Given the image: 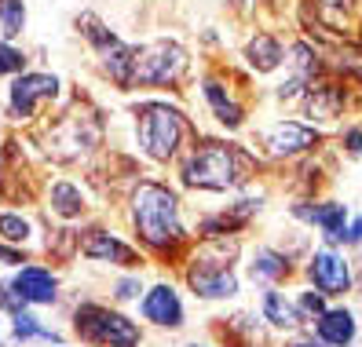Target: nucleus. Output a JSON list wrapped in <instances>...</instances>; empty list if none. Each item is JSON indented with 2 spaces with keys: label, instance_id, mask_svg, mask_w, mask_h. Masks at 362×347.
I'll list each match as a JSON object with an SVG mask.
<instances>
[{
  "label": "nucleus",
  "instance_id": "f257e3e1",
  "mask_svg": "<svg viewBox=\"0 0 362 347\" xmlns=\"http://www.w3.org/2000/svg\"><path fill=\"white\" fill-rule=\"evenodd\" d=\"M176 194L165 190L158 183H143L132 198V220H136V230L146 245L154 249H165L180 242V220H176Z\"/></svg>",
  "mask_w": 362,
  "mask_h": 347
},
{
  "label": "nucleus",
  "instance_id": "f03ea898",
  "mask_svg": "<svg viewBox=\"0 0 362 347\" xmlns=\"http://www.w3.org/2000/svg\"><path fill=\"white\" fill-rule=\"evenodd\" d=\"M245 172H249V158L242 150L223 143H202L183 168V183L205 187V190H227V187H238Z\"/></svg>",
  "mask_w": 362,
  "mask_h": 347
},
{
  "label": "nucleus",
  "instance_id": "7ed1b4c3",
  "mask_svg": "<svg viewBox=\"0 0 362 347\" xmlns=\"http://www.w3.org/2000/svg\"><path fill=\"white\" fill-rule=\"evenodd\" d=\"M183 136V117L165 102H146L139 110V143L154 161H168L180 146Z\"/></svg>",
  "mask_w": 362,
  "mask_h": 347
},
{
  "label": "nucleus",
  "instance_id": "20e7f679",
  "mask_svg": "<svg viewBox=\"0 0 362 347\" xmlns=\"http://www.w3.org/2000/svg\"><path fill=\"white\" fill-rule=\"evenodd\" d=\"M187 70V52L176 40H154V45L132 48V84H168Z\"/></svg>",
  "mask_w": 362,
  "mask_h": 347
},
{
  "label": "nucleus",
  "instance_id": "39448f33",
  "mask_svg": "<svg viewBox=\"0 0 362 347\" xmlns=\"http://www.w3.org/2000/svg\"><path fill=\"white\" fill-rule=\"evenodd\" d=\"M77 333L103 347H136L139 343V329L129 318H121L106 307H95V303L77 311Z\"/></svg>",
  "mask_w": 362,
  "mask_h": 347
},
{
  "label": "nucleus",
  "instance_id": "423d86ee",
  "mask_svg": "<svg viewBox=\"0 0 362 347\" xmlns=\"http://www.w3.org/2000/svg\"><path fill=\"white\" fill-rule=\"evenodd\" d=\"M59 95V81L52 73H23L11 84V114L15 117H33L40 99H55Z\"/></svg>",
  "mask_w": 362,
  "mask_h": 347
},
{
  "label": "nucleus",
  "instance_id": "0eeeda50",
  "mask_svg": "<svg viewBox=\"0 0 362 347\" xmlns=\"http://www.w3.org/2000/svg\"><path fill=\"white\" fill-rule=\"evenodd\" d=\"M95 143H99V124L92 117H77V114H66V121H62L48 139V146H55V154H59V146H70L66 158L84 154V150L95 146Z\"/></svg>",
  "mask_w": 362,
  "mask_h": 347
},
{
  "label": "nucleus",
  "instance_id": "6e6552de",
  "mask_svg": "<svg viewBox=\"0 0 362 347\" xmlns=\"http://www.w3.org/2000/svg\"><path fill=\"white\" fill-rule=\"evenodd\" d=\"M190 286H194L198 296H230L234 289H238V281H234V274L223 267V264H212V259H202V264L190 267Z\"/></svg>",
  "mask_w": 362,
  "mask_h": 347
},
{
  "label": "nucleus",
  "instance_id": "1a4fd4ad",
  "mask_svg": "<svg viewBox=\"0 0 362 347\" xmlns=\"http://www.w3.org/2000/svg\"><path fill=\"white\" fill-rule=\"evenodd\" d=\"M311 281L322 293H344L348 289V281H351V274H348V264L340 256H333V252H315V259H311Z\"/></svg>",
  "mask_w": 362,
  "mask_h": 347
},
{
  "label": "nucleus",
  "instance_id": "9d476101",
  "mask_svg": "<svg viewBox=\"0 0 362 347\" xmlns=\"http://www.w3.org/2000/svg\"><path fill=\"white\" fill-rule=\"evenodd\" d=\"M264 139H267V150H271V154H279V158H282V154H300V150H308V146L318 143V136L311 132V128L293 124V121L274 124Z\"/></svg>",
  "mask_w": 362,
  "mask_h": 347
},
{
  "label": "nucleus",
  "instance_id": "9b49d317",
  "mask_svg": "<svg viewBox=\"0 0 362 347\" xmlns=\"http://www.w3.org/2000/svg\"><path fill=\"white\" fill-rule=\"evenodd\" d=\"M304 110L315 121H337L340 110H344V88H337V84H311Z\"/></svg>",
  "mask_w": 362,
  "mask_h": 347
},
{
  "label": "nucleus",
  "instance_id": "f8f14e48",
  "mask_svg": "<svg viewBox=\"0 0 362 347\" xmlns=\"http://www.w3.org/2000/svg\"><path fill=\"white\" fill-rule=\"evenodd\" d=\"M143 314L158 322V325H180L183 322V307H180V296L168 289V286H158L146 293L143 300Z\"/></svg>",
  "mask_w": 362,
  "mask_h": 347
},
{
  "label": "nucleus",
  "instance_id": "ddd939ff",
  "mask_svg": "<svg viewBox=\"0 0 362 347\" xmlns=\"http://www.w3.org/2000/svg\"><path fill=\"white\" fill-rule=\"evenodd\" d=\"M11 289L23 300H30V303H52L55 300V278L48 271H40V267H26L23 274L15 278Z\"/></svg>",
  "mask_w": 362,
  "mask_h": 347
},
{
  "label": "nucleus",
  "instance_id": "4468645a",
  "mask_svg": "<svg viewBox=\"0 0 362 347\" xmlns=\"http://www.w3.org/2000/svg\"><path fill=\"white\" fill-rule=\"evenodd\" d=\"M84 256H92V259H110V264H124V267L136 264V252H132L129 245H121L117 237L103 234V230L88 234V242H84Z\"/></svg>",
  "mask_w": 362,
  "mask_h": 347
},
{
  "label": "nucleus",
  "instance_id": "2eb2a0df",
  "mask_svg": "<svg viewBox=\"0 0 362 347\" xmlns=\"http://www.w3.org/2000/svg\"><path fill=\"white\" fill-rule=\"evenodd\" d=\"M296 216H304V220L318 223V227L326 230L329 242H344V205H315V208L300 205V208H296Z\"/></svg>",
  "mask_w": 362,
  "mask_h": 347
},
{
  "label": "nucleus",
  "instance_id": "dca6fc26",
  "mask_svg": "<svg viewBox=\"0 0 362 347\" xmlns=\"http://www.w3.org/2000/svg\"><path fill=\"white\" fill-rule=\"evenodd\" d=\"M249 62H252V70L271 73V70L282 62V48H279V40L267 37V33L252 37V40H249Z\"/></svg>",
  "mask_w": 362,
  "mask_h": 347
},
{
  "label": "nucleus",
  "instance_id": "f3484780",
  "mask_svg": "<svg viewBox=\"0 0 362 347\" xmlns=\"http://www.w3.org/2000/svg\"><path fill=\"white\" fill-rule=\"evenodd\" d=\"M318 336L326 343H348L355 336V322L348 311H322V322H318Z\"/></svg>",
  "mask_w": 362,
  "mask_h": 347
},
{
  "label": "nucleus",
  "instance_id": "a211bd4d",
  "mask_svg": "<svg viewBox=\"0 0 362 347\" xmlns=\"http://www.w3.org/2000/svg\"><path fill=\"white\" fill-rule=\"evenodd\" d=\"M293 62H296V73H293V77L282 84V88H279V95H282V99L296 95V92H300L304 84L311 81V73H315V55H311V48H308V45H296V48H293Z\"/></svg>",
  "mask_w": 362,
  "mask_h": 347
},
{
  "label": "nucleus",
  "instance_id": "6ab92c4d",
  "mask_svg": "<svg viewBox=\"0 0 362 347\" xmlns=\"http://www.w3.org/2000/svg\"><path fill=\"white\" fill-rule=\"evenodd\" d=\"M205 99L212 102V110H216V117H220L227 128H238V124H242V106L234 102V99H227L216 81H205Z\"/></svg>",
  "mask_w": 362,
  "mask_h": 347
},
{
  "label": "nucleus",
  "instance_id": "aec40b11",
  "mask_svg": "<svg viewBox=\"0 0 362 347\" xmlns=\"http://www.w3.org/2000/svg\"><path fill=\"white\" fill-rule=\"evenodd\" d=\"M23 26H26L23 0H0V30H4V37H18Z\"/></svg>",
  "mask_w": 362,
  "mask_h": 347
},
{
  "label": "nucleus",
  "instance_id": "412c9836",
  "mask_svg": "<svg viewBox=\"0 0 362 347\" xmlns=\"http://www.w3.org/2000/svg\"><path fill=\"white\" fill-rule=\"evenodd\" d=\"M264 314H267V322H274V325H296V322H300L296 307H293V303H286L279 293H267V296H264Z\"/></svg>",
  "mask_w": 362,
  "mask_h": 347
},
{
  "label": "nucleus",
  "instance_id": "4be33fe9",
  "mask_svg": "<svg viewBox=\"0 0 362 347\" xmlns=\"http://www.w3.org/2000/svg\"><path fill=\"white\" fill-rule=\"evenodd\" d=\"M52 205H55L59 216H77V212L84 208L81 190L70 187V183H55V187H52Z\"/></svg>",
  "mask_w": 362,
  "mask_h": 347
},
{
  "label": "nucleus",
  "instance_id": "5701e85b",
  "mask_svg": "<svg viewBox=\"0 0 362 347\" xmlns=\"http://www.w3.org/2000/svg\"><path fill=\"white\" fill-rule=\"evenodd\" d=\"M289 271V264L279 252H257V264H252V278H282Z\"/></svg>",
  "mask_w": 362,
  "mask_h": 347
},
{
  "label": "nucleus",
  "instance_id": "b1692460",
  "mask_svg": "<svg viewBox=\"0 0 362 347\" xmlns=\"http://www.w3.org/2000/svg\"><path fill=\"white\" fill-rule=\"evenodd\" d=\"M15 340H45V343H55L59 336L48 333V329H40L37 318H30V314L18 311V314H15Z\"/></svg>",
  "mask_w": 362,
  "mask_h": 347
},
{
  "label": "nucleus",
  "instance_id": "393cba45",
  "mask_svg": "<svg viewBox=\"0 0 362 347\" xmlns=\"http://www.w3.org/2000/svg\"><path fill=\"white\" fill-rule=\"evenodd\" d=\"M0 234H4L8 242H26L30 223L23 220V216H0Z\"/></svg>",
  "mask_w": 362,
  "mask_h": 347
},
{
  "label": "nucleus",
  "instance_id": "a878e982",
  "mask_svg": "<svg viewBox=\"0 0 362 347\" xmlns=\"http://www.w3.org/2000/svg\"><path fill=\"white\" fill-rule=\"evenodd\" d=\"M23 52H15V48H8V45H0V73H18L23 70Z\"/></svg>",
  "mask_w": 362,
  "mask_h": 347
},
{
  "label": "nucleus",
  "instance_id": "bb28decb",
  "mask_svg": "<svg viewBox=\"0 0 362 347\" xmlns=\"http://www.w3.org/2000/svg\"><path fill=\"white\" fill-rule=\"evenodd\" d=\"M337 66L348 70V73H355V77L362 81V52H358V48H344V52H340V59H337Z\"/></svg>",
  "mask_w": 362,
  "mask_h": 347
},
{
  "label": "nucleus",
  "instance_id": "cd10ccee",
  "mask_svg": "<svg viewBox=\"0 0 362 347\" xmlns=\"http://www.w3.org/2000/svg\"><path fill=\"white\" fill-rule=\"evenodd\" d=\"M23 303H26V300L18 296L11 286H0V307H8V311H15V314H18V307H23Z\"/></svg>",
  "mask_w": 362,
  "mask_h": 347
},
{
  "label": "nucleus",
  "instance_id": "c85d7f7f",
  "mask_svg": "<svg viewBox=\"0 0 362 347\" xmlns=\"http://www.w3.org/2000/svg\"><path fill=\"white\" fill-rule=\"evenodd\" d=\"M296 314H322V296L308 293V296L300 300V307H296Z\"/></svg>",
  "mask_w": 362,
  "mask_h": 347
},
{
  "label": "nucleus",
  "instance_id": "c756f323",
  "mask_svg": "<svg viewBox=\"0 0 362 347\" xmlns=\"http://www.w3.org/2000/svg\"><path fill=\"white\" fill-rule=\"evenodd\" d=\"M117 296H121V300L136 296V281H121V286H117Z\"/></svg>",
  "mask_w": 362,
  "mask_h": 347
},
{
  "label": "nucleus",
  "instance_id": "7c9ffc66",
  "mask_svg": "<svg viewBox=\"0 0 362 347\" xmlns=\"http://www.w3.org/2000/svg\"><path fill=\"white\" fill-rule=\"evenodd\" d=\"M348 150H362V132H348Z\"/></svg>",
  "mask_w": 362,
  "mask_h": 347
},
{
  "label": "nucleus",
  "instance_id": "2f4dec72",
  "mask_svg": "<svg viewBox=\"0 0 362 347\" xmlns=\"http://www.w3.org/2000/svg\"><path fill=\"white\" fill-rule=\"evenodd\" d=\"M0 259H8V264H23V256L11 252V249H0Z\"/></svg>",
  "mask_w": 362,
  "mask_h": 347
},
{
  "label": "nucleus",
  "instance_id": "473e14b6",
  "mask_svg": "<svg viewBox=\"0 0 362 347\" xmlns=\"http://www.w3.org/2000/svg\"><path fill=\"white\" fill-rule=\"evenodd\" d=\"M348 237H351V242H358V237H362V220H358V223L351 227V234H348Z\"/></svg>",
  "mask_w": 362,
  "mask_h": 347
}]
</instances>
